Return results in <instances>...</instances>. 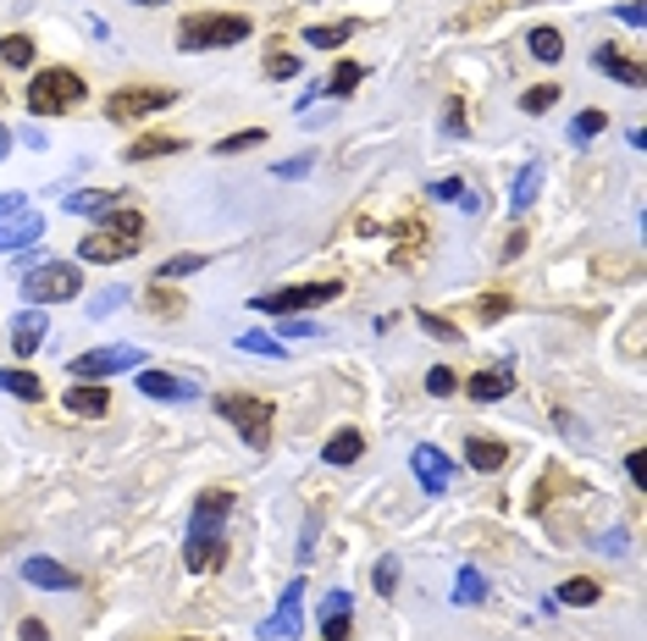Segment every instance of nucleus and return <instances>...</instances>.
Here are the masks:
<instances>
[{
    "mask_svg": "<svg viewBox=\"0 0 647 641\" xmlns=\"http://www.w3.org/2000/svg\"><path fill=\"white\" fill-rule=\"evenodd\" d=\"M227 509H233V492H199V503H194V525H188V548H183V564L199 575V570H216L222 559H227V548H222V520H227Z\"/></svg>",
    "mask_w": 647,
    "mask_h": 641,
    "instance_id": "obj_1",
    "label": "nucleus"
},
{
    "mask_svg": "<svg viewBox=\"0 0 647 641\" xmlns=\"http://www.w3.org/2000/svg\"><path fill=\"white\" fill-rule=\"evenodd\" d=\"M78 100H89V83H84L72 67H45V72H33V83H28V95H22L28 117H67Z\"/></svg>",
    "mask_w": 647,
    "mask_h": 641,
    "instance_id": "obj_2",
    "label": "nucleus"
},
{
    "mask_svg": "<svg viewBox=\"0 0 647 641\" xmlns=\"http://www.w3.org/2000/svg\"><path fill=\"white\" fill-rule=\"evenodd\" d=\"M249 39V17L233 11H188L177 22V50H222V45H244Z\"/></svg>",
    "mask_w": 647,
    "mask_h": 641,
    "instance_id": "obj_3",
    "label": "nucleus"
},
{
    "mask_svg": "<svg viewBox=\"0 0 647 641\" xmlns=\"http://www.w3.org/2000/svg\"><path fill=\"white\" fill-rule=\"evenodd\" d=\"M216 415L227 421V426H238V437H244V448L249 454H266L272 448V404L266 398H249V393H222L216 398Z\"/></svg>",
    "mask_w": 647,
    "mask_h": 641,
    "instance_id": "obj_4",
    "label": "nucleus"
},
{
    "mask_svg": "<svg viewBox=\"0 0 647 641\" xmlns=\"http://www.w3.org/2000/svg\"><path fill=\"white\" fill-rule=\"evenodd\" d=\"M17 288H22V299H28V305H67V299H78L84 277H78V266L50 260V266H33Z\"/></svg>",
    "mask_w": 647,
    "mask_h": 641,
    "instance_id": "obj_5",
    "label": "nucleus"
},
{
    "mask_svg": "<svg viewBox=\"0 0 647 641\" xmlns=\"http://www.w3.org/2000/svg\"><path fill=\"white\" fill-rule=\"evenodd\" d=\"M332 299H343V283H300V288L261 294L255 310L261 316H294V310H316V305H332Z\"/></svg>",
    "mask_w": 647,
    "mask_h": 641,
    "instance_id": "obj_6",
    "label": "nucleus"
},
{
    "mask_svg": "<svg viewBox=\"0 0 647 641\" xmlns=\"http://www.w3.org/2000/svg\"><path fill=\"white\" fill-rule=\"evenodd\" d=\"M128 365H145V348L139 343H111V348H84L67 371H72V382H100V376H117V371H128Z\"/></svg>",
    "mask_w": 647,
    "mask_h": 641,
    "instance_id": "obj_7",
    "label": "nucleus"
},
{
    "mask_svg": "<svg viewBox=\"0 0 647 641\" xmlns=\"http://www.w3.org/2000/svg\"><path fill=\"white\" fill-rule=\"evenodd\" d=\"M166 106H177V95L171 89H150V83H139V89H117L111 95V106H106V117L111 122H139V117H156Z\"/></svg>",
    "mask_w": 647,
    "mask_h": 641,
    "instance_id": "obj_8",
    "label": "nucleus"
},
{
    "mask_svg": "<svg viewBox=\"0 0 647 641\" xmlns=\"http://www.w3.org/2000/svg\"><path fill=\"white\" fill-rule=\"evenodd\" d=\"M145 249V238H128V233H89L84 244H78V260H89V266H117V260H134Z\"/></svg>",
    "mask_w": 647,
    "mask_h": 641,
    "instance_id": "obj_9",
    "label": "nucleus"
},
{
    "mask_svg": "<svg viewBox=\"0 0 647 641\" xmlns=\"http://www.w3.org/2000/svg\"><path fill=\"white\" fill-rule=\"evenodd\" d=\"M410 471H415V481L438 497V492H449V481H454V465H449V454L443 448H432V443H421L415 454H410Z\"/></svg>",
    "mask_w": 647,
    "mask_h": 641,
    "instance_id": "obj_10",
    "label": "nucleus"
},
{
    "mask_svg": "<svg viewBox=\"0 0 647 641\" xmlns=\"http://www.w3.org/2000/svg\"><path fill=\"white\" fill-rule=\"evenodd\" d=\"M300 614H305V581H288V586H283V603H277V614L261 625V637L266 641L294 637V631H300Z\"/></svg>",
    "mask_w": 647,
    "mask_h": 641,
    "instance_id": "obj_11",
    "label": "nucleus"
},
{
    "mask_svg": "<svg viewBox=\"0 0 647 641\" xmlns=\"http://www.w3.org/2000/svg\"><path fill=\"white\" fill-rule=\"evenodd\" d=\"M139 393H145V398H166V404H188V398H199L194 382H177V376H166V371H139Z\"/></svg>",
    "mask_w": 647,
    "mask_h": 641,
    "instance_id": "obj_12",
    "label": "nucleus"
},
{
    "mask_svg": "<svg viewBox=\"0 0 647 641\" xmlns=\"http://www.w3.org/2000/svg\"><path fill=\"white\" fill-rule=\"evenodd\" d=\"M22 581H33V586H45V592H72V586H78V575H72L67 564H56V559H28V564H22Z\"/></svg>",
    "mask_w": 647,
    "mask_h": 641,
    "instance_id": "obj_13",
    "label": "nucleus"
},
{
    "mask_svg": "<svg viewBox=\"0 0 647 641\" xmlns=\"http://www.w3.org/2000/svg\"><path fill=\"white\" fill-rule=\"evenodd\" d=\"M45 332H50V320L39 316V305H33V310H22V316L11 320V354H17V359H28V354L45 343Z\"/></svg>",
    "mask_w": 647,
    "mask_h": 641,
    "instance_id": "obj_14",
    "label": "nucleus"
},
{
    "mask_svg": "<svg viewBox=\"0 0 647 641\" xmlns=\"http://www.w3.org/2000/svg\"><path fill=\"white\" fill-rule=\"evenodd\" d=\"M349 625H354V598H349V592H326V603H322V637L326 641H349Z\"/></svg>",
    "mask_w": 647,
    "mask_h": 641,
    "instance_id": "obj_15",
    "label": "nucleus"
},
{
    "mask_svg": "<svg viewBox=\"0 0 647 641\" xmlns=\"http://www.w3.org/2000/svg\"><path fill=\"white\" fill-rule=\"evenodd\" d=\"M39 233H45V216L28 205V210H17L11 221H0V249H28Z\"/></svg>",
    "mask_w": 647,
    "mask_h": 641,
    "instance_id": "obj_16",
    "label": "nucleus"
},
{
    "mask_svg": "<svg viewBox=\"0 0 647 641\" xmlns=\"http://www.w3.org/2000/svg\"><path fill=\"white\" fill-rule=\"evenodd\" d=\"M465 393H471L477 404H492V398H509V393H514V371H509V365H492V371H477V376L465 382Z\"/></svg>",
    "mask_w": 647,
    "mask_h": 641,
    "instance_id": "obj_17",
    "label": "nucleus"
},
{
    "mask_svg": "<svg viewBox=\"0 0 647 641\" xmlns=\"http://www.w3.org/2000/svg\"><path fill=\"white\" fill-rule=\"evenodd\" d=\"M61 205H67L72 216H106V210L122 205V188H78V194H67Z\"/></svg>",
    "mask_w": 647,
    "mask_h": 641,
    "instance_id": "obj_18",
    "label": "nucleus"
},
{
    "mask_svg": "<svg viewBox=\"0 0 647 641\" xmlns=\"http://www.w3.org/2000/svg\"><path fill=\"white\" fill-rule=\"evenodd\" d=\"M67 410H72V415H84V421H100V415L111 410V393H106L100 382H72Z\"/></svg>",
    "mask_w": 647,
    "mask_h": 641,
    "instance_id": "obj_19",
    "label": "nucleus"
},
{
    "mask_svg": "<svg viewBox=\"0 0 647 641\" xmlns=\"http://www.w3.org/2000/svg\"><path fill=\"white\" fill-rule=\"evenodd\" d=\"M592 67H598L604 78H620V83H631V89L643 83V67H637V61H626L615 45H598V50H592Z\"/></svg>",
    "mask_w": 647,
    "mask_h": 641,
    "instance_id": "obj_20",
    "label": "nucleus"
},
{
    "mask_svg": "<svg viewBox=\"0 0 647 641\" xmlns=\"http://www.w3.org/2000/svg\"><path fill=\"white\" fill-rule=\"evenodd\" d=\"M503 460H509V448H503L498 437H471V443H465V465H471V471H482V476L503 471Z\"/></svg>",
    "mask_w": 647,
    "mask_h": 641,
    "instance_id": "obj_21",
    "label": "nucleus"
},
{
    "mask_svg": "<svg viewBox=\"0 0 647 641\" xmlns=\"http://www.w3.org/2000/svg\"><path fill=\"white\" fill-rule=\"evenodd\" d=\"M360 454H365V437H360L354 426L332 432V437H326V448H322V460H326V465H354Z\"/></svg>",
    "mask_w": 647,
    "mask_h": 641,
    "instance_id": "obj_22",
    "label": "nucleus"
},
{
    "mask_svg": "<svg viewBox=\"0 0 647 641\" xmlns=\"http://www.w3.org/2000/svg\"><path fill=\"white\" fill-rule=\"evenodd\" d=\"M526 50H531L537 61H565V33L548 28V22H537V28L526 33Z\"/></svg>",
    "mask_w": 647,
    "mask_h": 641,
    "instance_id": "obj_23",
    "label": "nucleus"
},
{
    "mask_svg": "<svg viewBox=\"0 0 647 641\" xmlns=\"http://www.w3.org/2000/svg\"><path fill=\"white\" fill-rule=\"evenodd\" d=\"M177 150H188L183 139H171V134H145L139 145H128L122 156L128 160H161V156H177Z\"/></svg>",
    "mask_w": 647,
    "mask_h": 641,
    "instance_id": "obj_24",
    "label": "nucleus"
},
{
    "mask_svg": "<svg viewBox=\"0 0 647 641\" xmlns=\"http://www.w3.org/2000/svg\"><path fill=\"white\" fill-rule=\"evenodd\" d=\"M604 598V586L592 581V575H570L565 586H559V603H570V609H592Z\"/></svg>",
    "mask_w": 647,
    "mask_h": 641,
    "instance_id": "obj_25",
    "label": "nucleus"
},
{
    "mask_svg": "<svg viewBox=\"0 0 647 641\" xmlns=\"http://www.w3.org/2000/svg\"><path fill=\"white\" fill-rule=\"evenodd\" d=\"M349 39H354V22H316V28H305V45L311 50H337Z\"/></svg>",
    "mask_w": 647,
    "mask_h": 641,
    "instance_id": "obj_26",
    "label": "nucleus"
},
{
    "mask_svg": "<svg viewBox=\"0 0 647 641\" xmlns=\"http://www.w3.org/2000/svg\"><path fill=\"white\" fill-rule=\"evenodd\" d=\"M0 393H11V398H22V404H39V398H45V387H39L33 371H0Z\"/></svg>",
    "mask_w": 647,
    "mask_h": 641,
    "instance_id": "obj_27",
    "label": "nucleus"
},
{
    "mask_svg": "<svg viewBox=\"0 0 647 641\" xmlns=\"http://www.w3.org/2000/svg\"><path fill=\"white\" fill-rule=\"evenodd\" d=\"M100 227H106V233H128V238H145V216H139L134 205H117V210H106V216H100Z\"/></svg>",
    "mask_w": 647,
    "mask_h": 641,
    "instance_id": "obj_28",
    "label": "nucleus"
},
{
    "mask_svg": "<svg viewBox=\"0 0 647 641\" xmlns=\"http://www.w3.org/2000/svg\"><path fill=\"white\" fill-rule=\"evenodd\" d=\"M537 183H542V166L531 160V166H526V171L514 177V194H509V210H514V216H520V210H526V205L537 199Z\"/></svg>",
    "mask_w": 647,
    "mask_h": 641,
    "instance_id": "obj_29",
    "label": "nucleus"
},
{
    "mask_svg": "<svg viewBox=\"0 0 647 641\" xmlns=\"http://www.w3.org/2000/svg\"><path fill=\"white\" fill-rule=\"evenodd\" d=\"M0 61L6 67H33V39L28 33H6L0 39Z\"/></svg>",
    "mask_w": 647,
    "mask_h": 641,
    "instance_id": "obj_30",
    "label": "nucleus"
},
{
    "mask_svg": "<svg viewBox=\"0 0 647 641\" xmlns=\"http://www.w3.org/2000/svg\"><path fill=\"white\" fill-rule=\"evenodd\" d=\"M194 272H205V255H171V260H161L156 283H177V277H194Z\"/></svg>",
    "mask_w": 647,
    "mask_h": 641,
    "instance_id": "obj_31",
    "label": "nucleus"
},
{
    "mask_svg": "<svg viewBox=\"0 0 647 641\" xmlns=\"http://www.w3.org/2000/svg\"><path fill=\"white\" fill-rule=\"evenodd\" d=\"M360 78H365V67H354V61H343V67H332V78H326V83H322V89H316V95H349V89H354Z\"/></svg>",
    "mask_w": 647,
    "mask_h": 641,
    "instance_id": "obj_32",
    "label": "nucleus"
},
{
    "mask_svg": "<svg viewBox=\"0 0 647 641\" xmlns=\"http://www.w3.org/2000/svg\"><path fill=\"white\" fill-rule=\"evenodd\" d=\"M255 145H266V128H244V134H227V139L216 145V156H244V150H255Z\"/></svg>",
    "mask_w": 647,
    "mask_h": 641,
    "instance_id": "obj_33",
    "label": "nucleus"
},
{
    "mask_svg": "<svg viewBox=\"0 0 647 641\" xmlns=\"http://www.w3.org/2000/svg\"><path fill=\"white\" fill-rule=\"evenodd\" d=\"M300 67H305V56H288V50H277V56L266 61V78H272V83H288V78H300Z\"/></svg>",
    "mask_w": 647,
    "mask_h": 641,
    "instance_id": "obj_34",
    "label": "nucleus"
},
{
    "mask_svg": "<svg viewBox=\"0 0 647 641\" xmlns=\"http://www.w3.org/2000/svg\"><path fill=\"white\" fill-rule=\"evenodd\" d=\"M553 100H559V89H553V83H537V89H526V95H520V111H526V117H542Z\"/></svg>",
    "mask_w": 647,
    "mask_h": 641,
    "instance_id": "obj_35",
    "label": "nucleus"
},
{
    "mask_svg": "<svg viewBox=\"0 0 647 641\" xmlns=\"http://www.w3.org/2000/svg\"><path fill=\"white\" fill-rule=\"evenodd\" d=\"M604 128H609V117H604V111H581V117L570 122V139H576V145H587V139H598Z\"/></svg>",
    "mask_w": 647,
    "mask_h": 641,
    "instance_id": "obj_36",
    "label": "nucleus"
},
{
    "mask_svg": "<svg viewBox=\"0 0 647 641\" xmlns=\"http://www.w3.org/2000/svg\"><path fill=\"white\" fill-rule=\"evenodd\" d=\"M487 598V581L477 570H460V586H454V603H482Z\"/></svg>",
    "mask_w": 647,
    "mask_h": 641,
    "instance_id": "obj_37",
    "label": "nucleus"
},
{
    "mask_svg": "<svg viewBox=\"0 0 647 641\" xmlns=\"http://www.w3.org/2000/svg\"><path fill=\"white\" fill-rule=\"evenodd\" d=\"M371 581H376V592H382V598H393V586H399V559H393V553H388V559H376Z\"/></svg>",
    "mask_w": 647,
    "mask_h": 641,
    "instance_id": "obj_38",
    "label": "nucleus"
},
{
    "mask_svg": "<svg viewBox=\"0 0 647 641\" xmlns=\"http://www.w3.org/2000/svg\"><path fill=\"white\" fill-rule=\"evenodd\" d=\"M238 348H244V354H272V359L283 354V343H277V337H266V332H244V337H238Z\"/></svg>",
    "mask_w": 647,
    "mask_h": 641,
    "instance_id": "obj_39",
    "label": "nucleus"
},
{
    "mask_svg": "<svg viewBox=\"0 0 647 641\" xmlns=\"http://www.w3.org/2000/svg\"><path fill=\"white\" fill-rule=\"evenodd\" d=\"M421 326H427L432 337H443V343H460V326H454V320H443V316H432V310H421Z\"/></svg>",
    "mask_w": 647,
    "mask_h": 641,
    "instance_id": "obj_40",
    "label": "nucleus"
},
{
    "mask_svg": "<svg viewBox=\"0 0 647 641\" xmlns=\"http://www.w3.org/2000/svg\"><path fill=\"white\" fill-rule=\"evenodd\" d=\"M427 393H432V398H449V393H454V371H449V365H432V376H427Z\"/></svg>",
    "mask_w": 647,
    "mask_h": 641,
    "instance_id": "obj_41",
    "label": "nucleus"
},
{
    "mask_svg": "<svg viewBox=\"0 0 647 641\" xmlns=\"http://www.w3.org/2000/svg\"><path fill=\"white\" fill-rule=\"evenodd\" d=\"M477 316H482V320H498V316H509V299H503V294H487L482 305H477Z\"/></svg>",
    "mask_w": 647,
    "mask_h": 641,
    "instance_id": "obj_42",
    "label": "nucleus"
},
{
    "mask_svg": "<svg viewBox=\"0 0 647 641\" xmlns=\"http://www.w3.org/2000/svg\"><path fill=\"white\" fill-rule=\"evenodd\" d=\"M150 305H156V310H171V316L183 310V299H177V294H166V283H156V288H150Z\"/></svg>",
    "mask_w": 647,
    "mask_h": 641,
    "instance_id": "obj_43",
    "label": "nucleus"
},
{
    "mask_svg": "<svg viewBox=\"0 0 647 641\" xmlns=\"http://www.w3.org/2000/svg\"><path fill=\"white\" fill-rule=\"evenodd\" d=\"M443 128H449V134H465V106H460V100H449V117H443Z\"/></svg>",
    "mask_w": 647,
    "mask_h": 641,
    "instance_id": "obj_44",
    "label": "nucleus"
},
{
    "mask_svg": "<svg viewBox=\"0 0 647 641\" xmlns=\"http://www.w3.org/2000/svg\"><path fill=\"white\" fill-rule=\"evenodd\" d=\"M432 194H438V199H449V205H454V199H460V194H465V183H460V177H443V183H438V188H432Z\"/></svg>",
    "mask_w": 647,
    "mask_h": 641,
    "instance_id": "obj_45",
    "label": "nucleus"
},
{
    "mask_svg": "<svg viewBox=\"0 0 647 641\" xmlns=\"http://www.w3.org/2000/svg\"><path fill=\"white\" fill-rule=\"evenodd\" d=\"M22 641H50V625L45 620H22V631H17Z\"/></svg>",
    "mask_w": 647,
    "mask_h": 641,
    "instance_id": "obj_46",
    "label": "nucleus"
},
{
    "mask_svg": "<svg viewBox=\"0 0 647 641\" xmlns=\"http://www.w3.org/2000/svg\"><path fill=\"white\" fill-rule=\"evenodd\" d=\"M17 210H28V199L22 194H0V221H11Z\"/></svg>",
    "mask_w": 647,
    "mask_h": 641,
    "instance_id": "obj_47",
    "label": "nucleus"
},
{
    "mask_svg": "<svg viewBox=\"0 0 647 641\" xmlns=\"http://www.w3.org/2000/svg\"><path fill=\"white\" fill-rule=\"evenodd\" d=\"M311 171V156H300V160H277V177H305Z\"/></svg>",
    "mask_w": 647,
    "mask_h": 641,
    "instance_id": "obj_48",
    "label": "nucleus"
},
{
    "mask_svg": "<svg viewBox=\"0 0 647 641\" xmlns=\"http://www.w3.org/2000/svg\"><path fill=\"white\" fill-rule=\"evenodd\" d=\"M620 17H626L631 28H643V22H647V6H643V0H626V6H620Z\"/></svg>",
    "mask_w": 647,
    "mask_h": 641,
    "instance_id": "obj_49",
    "label": "nucleus"
},
{
    "mask_svg": "<svg viewBox=\"0 0 647 641\" xmlns=\"http://www.w3.org/2000/svg\"><path fill=\"white\" fill-rule=\"evenodd\" d=\"M122 299H128V294H122V288H111V294H100V299H95V316H106V310H117V305H122Z\"/></svg>",
    "mask_w": 647,
    "mask_h": 641,
    "instance_id": "obj_50",
    "label": "nucleus"
},
{
    "mask_svg": "<svg viewBox=\"0 0 647 641\" xmlns=\"http://www.w3.org/2000/svg\"><path fill=\"white\" fill-rule=\"evenodd\" d=\"M316 320H283V337H311Z\"/></svg>",
    "mask_w": 647,
    "mask_h": 641,
    "instance_id": "obj_51",
    "label": "nucleus"
},
{
    "mask_svg": "<svg viewBox=\"0 0 647 641\" xmlns=\"http://www.w3.org/2000/svg\"><path fill=\"white\" fill-rule=\"evenodd\" d=\"M22 145H28V150H45V134H39V128L28 122V128H22Z\"/></svg>",
    "mask_w": 647,
    "mask_h": 641,
    "instance_id": "obj_52",
    "label": "nucleus"
},
{
    "mask_svg": "<svg viewBox=\"0 0 647 641\" xmlns=\"http://www.w3.org/2000/svg\"><path fill=\"white\" fill-rule=\"evenodd\" d=\"M626 471H631V481L643 486V481H647V471H643V454H631V460H626Z\"/></svg>",
    "mask_w": 647,
    "mask_h": 641,
    "instance_id": "obj_53",
    "label": "nucleus"
},
{
    "mask_svg": "<svg viewBox=\"0 0 647 641\" xmlns=\"http://www.w3.org/2000/svg\"><path fill=\"white\" fill-rule=\"evenodd\" d=\"M11 156V128H6V122H0V160Z\"/></svg>",
    "mask_w": 647,
    "mask_h": 641,
    "instance_id": "obj_54",
    "label": "nucleus"
},
{
    "mask_svg": "<svg viewBox=\"0 0 647 641\" xmlns=\"http://www.w3.org/2000/svg\"><path fill=\"white\" fill-rule=\"evenodd\" d=\"M134 6H166V0H134Z\"/></svg>",
    "mask_w": 647,
    "mask_h": 641,
    "instance_id": "obj_55",
    "label": "nucleus"
}]
</instances>
